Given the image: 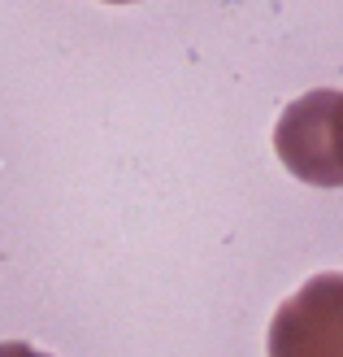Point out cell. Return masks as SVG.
<instances>
[{
	"label": "cell",
	"mask_w": 343,
	"mask_h": 357,
	"mask_svg": "<svg viewBox=\"0 0 343 357\" xmlns=\"http://www.w3.org/2000/svg\"><path fill=\"white\" fill-rule=\"evenodd\" d=\"M269 357H343V279L317 275L269 327Z\"/></svg>",
	"instance_id": "6da1fadb"
},
{
	"label": "cell",
	"mask_w": 343,
	"mask_h": 357,
	"mask_svg": "<svg viewBox=\"0 0 343 357\" xmlns=\"http://www.w3.org/2000/svg\"><path fill=\"white\" fill-rule=\"evenodd\" d=\"M0 357H52V353H40V349H31L22 340H5L0 344Z\"/></svg>",
	"instance_id": "7a4b0ae2"
},
{
	"label": "cell",
	"mask_w": 343,
	"mask_h": 357,
	"mask_svg": "<svg viewBox=\"0 0 343 357\" xmlns=\"http://www.w3.org/2000/svg\"><path fill=\"white\" fill-rule=\"evenodd\" d=\"M104 5H135V0H104Z\"/></svg>",
	"instance_id": "3957f363"
}]
</instances>
